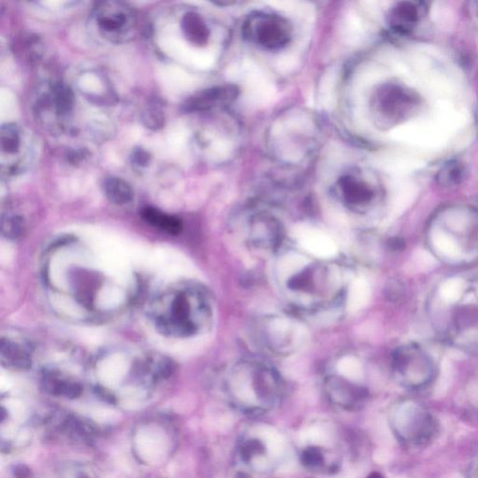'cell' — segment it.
Masks as SVG:
<instances>
[{"label":"cell","instance_id":"cell-1","mask_svg":"<svg viewBox=\"0 0 478 478\" xmlns=\"http://www.w3.org/2000/svg\"><path fill=\"white\" fill-rule=\"evenodd\" d=\"M211 309L206 297L195 287L174 288L156 302L153 318L164 334L189 337L208 323Z\"/></svg>","mask_w":478,"mask_h":478},{"label":"cell","instance_id":"cell-2","mask_svg":"<svg viewBox=\"0 0 478 478\" xmlns=\"http://www.w3.org/2000/svg\"><path fill=\"white\" fill-rule=\"evenodd\" d=\"M421 105L416 92L405 86L388 83L377 92L374 108L382 125L393 127L410 118Z\"/></svg>","mask_w":478,"mask_h":478},{"label":"cell","instance_id":"cell-3","mask_svg":"<svg viewBox=\"0 0 478 478\" xmlns=\"http://www.w3.org/2000/svg\"><path fill=\"white\" fill-rule=\"evenodd\" d=\"M92 21L99 34L111 43H127L135 34V13L122 2H102L94 10Z\"/></svg>","mask_w":478,"mask_h":478},{"label":"cell","instance_id":"cell-4","mask_svg":"<svg viewBox=\"0 0 478 478\" xmlns=\"http://www.w3.org/2000/svg\"><path fill=\"white\" fill-rule=\"evenodd\" d=\"M393 365L396 376L408 388L424 387L435 377L433 360L414 344L402 346L394 352Z\"/></svg>","mask_w":478,"mask_h":478},{"label":"cell","instance_id":"cell-5","mask_svg":"<svg viewBox=\"0 0 478 478\" xmlns=\"http://www.w3.org/2000/svg\"><path fill=\"white\" fill-rule=\"evenodd\" d=\"M1 171L15 176L23 172L34 158L31 136L17 125L8 124L1 128Z\"/></svg>","mask_w":478,"mask_h":478},{"label":"cell","instance_id":"cell-6","mask_svg":"<svg viewBox=\"0 0 478 478\" xmlns=\"http://www.w3.org/2000/svg\"><path fill=\"white\" fill-rule=\"evenodd\" d=\"M244 35L265 48L281 49L289 43L290 27L288 21L271 13H257L246 22Z\"/></svg>","mask_w":478,"mask_h":478},{"label":"cell","instance_id":"cell-7","mask_svg":"<svg viewBox=\"0 0 478 478\" xmlns=\"http://www.w3.org/2000/svg\"><path fill=\"white\" fill-rule=\"evenodd\" d=\"M405 426H401V435L408 442L415 444H426L435 438L437 425L435 419L426 411L419 407L411 408L404 415Z\"/></svg>","mask_w":478,"mask_h":478},{"label":"cell","instance_id":"cell-8","mask_svg":"<svg viewBox=\"0 0 478 478\" xmlns=\"http://www.w3.org/2000/svg\"><path fill=\"white\" fill-rule=\"evenodd\" d=\"M239 90L236 85H223L206 89L191 97L186 103L188 111H204L229 105L239 96Z\"/></svg>","mask_w":478,"mask_h":478},{"label":"cell","instance_id":"cell-9","mask_svg":"<svg viewBox=\"0 0 478 478\" xmlns=\"http://www.w3.org/2000/svg\"><path fill=\"white\" fill-rule=\"evenodd\" d=\"M421 19V8L410 1L397 3L388 13L391 29L398 34H408L415 29Z\"/></svg>","mask_w":478,"mask_h":478},{"label":"cell","instance_id":"cell-10","mask_svg":"<svg viewBox=\"0 0 478 478\" xmlns=\"http://www.w3.org/2000/svg\"><path fill=\"white\" fill-rule=\"evenodd\" d=\"M341 195L345 202L352 206H365L374 200V192L370 185L359 178L346 176L339 181Z\"/></svg>","mask_w":478,"mask_h":478},{"label":"cell","instance_id":"cell-11","mask_svg":"<svg viewBox=\"0 0 478 478\" xmlns=\"http://www.w3.org/2000/svg\"><path fill=\"white\" fill-rule=\"evenodd\" d=\"M1 363L12 370H27L31 366V358L24 346L9 339L1 341Z\"/></svg>","mask_w":478,"mask_h":478},{"label":"cell","instance_id":"cell-12","mask_svg":"<svg viewBox=\"0 0 478 478\" xmlns=\"http://www.w3.org/2000/svg\"><path fill=\"white\" fill-rule=\"evenodd\" d=\"M141 213L142 218L149 225L159 229V230L166 232L167 234L176 236V234H180L181 229H183V223L180 219L172 216V215L164 213L159 209L146 208L142 211Z\"/></svg>","mask_w":478,"mask_h":478},{"label":"cell","instance_id":"cell-13","mask_svg":"<svg viewBox=\"0 0 478 478\" xmlns=\"http://www.w3.org/2000/svg\"><path fill=\"white\" fill-rule=\"evenodd\" d=\"M183 30L188 40L195 45H205L208 43L209 30L199 15L187 13L183 20Z\"/></svg>","mask_w":478,"mask_h":478},{"label":"cell","instance_id":"cell-14","mask_svg":"<svg viewBox=\"0 0 478 478\" xmlns=\"http://www.w3.org/2000/svg\"><path fill=\"white\" fill-rule=\"evenodd\" d=\"M106 197L111 203L122 206L132 201L134 192L132 187L120 178H108L104 183Z\"/></svg>","mask_w":478,"mask_h":478},{"label":"cell","instance_id":"cell-15","mask_svg":"<svg viewBox=\"0 0 478 478\" xmlns=\"http://www.w3.org/2000/svg\"><path fill=\"white\" fill-rule=\"evenodd\" d=\"M466 175V167L461 162L451 161L439 170L436 175V181L444 188H451L460 185L465 180Z\"/></svg>","mask_w":478,"mask_h":478},{"label":"cell","instance_id":"cell-16","mask_svg":"<svg viewBox=\"0 0 478 478\" xmlns=\"http://www.w3.org/2000/svg\"><path fill=\"white\" fill-rule=\"evenodd\" d=\"M44 386L47 391L54 395L65 396L74 399L82 394V387L78 383L69 380L59 379L55 374H48L44 379Z\"/></svg>","mask_w":478,"mask_h":478},{"label":"cell","instance_id":"cell-17","mask_svg":"<svg viewBox=\"0 0 478 478\" xmlns=\"http://www.w3.org/2000/svg\"><path fill=\"white\" fill-rule=\"evenodd\" d=\"M24 223L20 216H8L2 219V233L9 239H17L23 236Z\"/></svg>","mask_w":478,"mask_h":478},{"label":"cell","instance_id":"cell-18","mask_svg":"<svg viewBox=\"0 0 478 478\" xmlns=\"http://www.w3.org/2000/svg\"><path fill=\"white\" fill-rule=\"evenodd\" d=\"M145 121L147 122L148 127H161L162 122H163V116H162L160 111L153 108L147 113L146 116H145Z\"/></svg>","mask_w":478,"mask_h":478},{"label":"cell","instance_id":"cell-19","mask_svg":"<svg viewBox=\"0 0 478 478\" xmlns=\"http://www.w3.org/2000/svg\"><path fill=\"white\" fill-rule=\"evenodd\" d=\"M13 472H15V478H33L31 470L24 464L16 466Z\"/></svg>","mask_w":478,"mask_h":478},{"label":"cell","instance_id":"cell-20","mask_svg":"<svg viewBox=\"0 0 478 478\" xmlns=\"http://www.w3.org/2000/svg\"><path fill=\"white\" fill-rule=\"evenodd\" d=\"M388 245H390L391 250L402 251L405 248V243L402 239L394 237V239H391L390 241H388Z\"/></svg>","mask_w":478,"mask_h":478},{"label":"cell","instance_id":"cell-21","mask_svg":"<svg viewBox=\"0 0 478 478\" xmlns=\"http://www.w3.org/2000/svg\"><path fill=\"white\" fill-rule=\"evenodd\" d=\"M134 160H135L136 163L138 164L139 166H144V164L148 163V160H149V156H148L146 153L139 150V152H136L135 153V157H134Z\"/></svg>","mask_w":478,"mask_h":478},{"label":"cell","instance_id":"cell-22","mask_svg":"<svg viewBox=\"0 0 478 478\" xmlns=\"http://www.w3.org/2000/svg\"><path fill=\"white\" fill-rule=\"evenodd\" d=\"M368 478H384L382 477L381 475L377 474V472H374V474H372L370 477Z\"/></svg>","mask_w":478,"mask_h":478},{"label":"cell","instance_id":"cell-23","mask_svg":"<svg viewBox=\"0 0 478 478\" xmlns=\"http://www.w3.org/2000/svg\"><path fill=\"white\" fill-rule=\"evenodd\" d=\"M77 478H90L89 477V475L87 474H85V472H80L79 475H78Z\"/></svg>","mask_w":478,"mask_h":478}]
</instances>
